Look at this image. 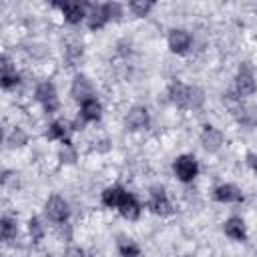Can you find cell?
<instances>
[{
    "mask_svg": "<svg viewBox=\"0 0 257 257\" xmlns=\"http://www.w3.org/2000/svg\"><path fill=\"white\" fill-rule=\"evenodd\" d=\"M102 203H104L106 207L118 209L120 215L126 217V219H137L139 213H141L139 201H137L131 193H126L124 189H120V187H108V189H104V193H102Z\"/></svg>",
    "mask_w": 257,
    "mask_h": 257,
    "instance_id": "obj_1",
    "label": "cell"
},
{
    "mask_svg": "<svg viewBox=\"0 0 257 257\" xmlns=\"http://www.w3.org/2000/svg\"><path fill=\"white\" fill-rule=\"evenodd\" d=\"M171 100L181 108H199L205 100L203 90L197 86H187L183 82H173L169 88Z\"/></svg>",
    "mask_w": 257,
    "mask_h": 257,
    "instance_id": "obj_2",
    "label": "cell"
},
{
    "mask_svg": "<svg viewBox=\"0 0 257 257\" xmlns=\"http://www.w3.org/2000/svg\"><path fill=\"white\" fill-rule=\"evenodd\" d=\"M235 90H237L239 96H249V94L255 92V76H253V70H251L249 62L241 64L237 80H235Z\"/></svg>",
    "mask_w": 257,
    "mask_h": 257,
    "instance_id": "obj_3",
    "label": "cell"
},
{
    "mask_svg": "<svg viewBox=\"0 0 257 257\" xmlns=\"http://www.w3.org/2000/svg\"><path fill=\"white\" fill-rule=\"evenodd\" d=\"M36 100L44 106L46 112H54L58 108V96L52 82H40L36 86Z\"/></svg>",
    "mask_w": 257,
    "mask_h": 257,
    "instance_id": "obj_4",
    "label": "cell"
},
{
    "mask_svg": "<svg viewBox=\"0 0 257 257\" xmlns=\"http://www.w3.org/2000/svg\"><path fill=\"white\" fill-rule=\"evenodd\" d=\"M173 169H175L177 177H179L183 183L193 181V179L197 177V171H199L197 161H195V157H191V155H183V157H179V159L175 161Z\"/></svg>",
    "mask_w": 257,
    "mask_h": 257,
    "instance_id": "obj_5",
    "label": "cell"
},
{
    "mask_svg": "<svg viewBox=\"0 0 257 257\" xmlns=\"http://www.w3.org/2000/svg\"><path fill=\"white\" fill-rule=\"evenodd\" d=\"M46 213H48V217H50L52 221L62 223V221L68 219V205H66L64 199H60V197L54 195V197H50L48 203H46Z\"/></svg>",
    "mask_w": 257,
    "mask_h": 257,
    "instance_id": "obj_6",
    "label": "cell"
},
{
    "mask_svg": "<svg viewBox=\"0 0 257 257\" xmlns=\"http://www.w3.org/2000/svg\"><path fill=\"white\" fill-rule=\"evenodd\" d=\"M72 96L76 98V100H80V104L84 102V100H88V98H92V84H90V80L86 78V76H82V74H76L74 76V80H72Z\"/></svg>",
    "mask_w": 257,
    "mask_h": 257,
    "instance_id": "obj_7",
    "label": "cell"
},
{
    "mask_svg": "<svg viewBox=\"0 0 257 257\" xmlns=\"http://www.w3.org/2000/svg\"><path fill=\"white\" fill-rule=\"evenodd\" d=\"M88 8H90V12H88V26L92 30L102 28L110 20L108 18V10H106V4H90Z\"/></svg>",
    "mask_w": 257,
    "mask_h": 257,
    "instance_id": "obj_8",
    "label": "cell"
},
{
    "mask_svg": "<svg viewBox=\"0 0 257 257\" xmlns=\"http://www.w3.org/2000/svg\"><path fill=\"white\" fill-rule=\"evenodd\" d=\"M201 143H203V147H205L207 151H217V149L223 145V135H221V131H217L215 126L207 124V126L203 128Z\"/></svg>",
    "mask_w": 257,
    "mask_h": 257,
    "instance_id": "obj_9",
    "label": "cell"
},
{
    "mask_svg": "<svg viewBox=\"0 0 257 257\" xmlns=\"http://www.w3.org/2000/svg\"><path fill=\"white\" fill-rule=\"evenodd\" d=\"M149 207H151L157 215H169V213H171V203H169V199H167V195H165L163 189H153Z\"/></svg>",
    "mask_w": 257,
    "mask_h": 257,
    "instance_id": "obj_10",
    "label": "cell"
},
{
    "mask_svg": "<svg viewBox=\"0 0 257 257\" xmlns=\"http://www.w3.org/2000/svg\"><path fill=\"white\" fill-rule=\"evenodd\" d=\"M54 6L62 10L66 22H70V24H76V22H80V20L84 18V6H82V4H76V2H64V4H54Z\"/></svg>",
    "mask_w": 257,
    "mask_h": 257,
    "instance_id": "obj_11",
    "label": "cell"
},
{
    "mask_svg": "<svg viewBox=\"0 0 257 257\" xmlns=\"http://www.w3.org/2000/svg\"><path fill=\"white\" fill-rule=\"evenodd\" d=\"M126 126L131 128V131H139V128H145L147 126V122H149V112H147V108H143V106H135L128 114H126Z\"/></svg>",
    "mask_w": 257,
    "mask_h": 257,
    "instance_id": "obj_12",
    "label": "cell"
},
{
    "mask_svg": "<svg viewBox=\"0 0 257 257\" xmlns=\"http://www.w3.org/2000/svg\"><path fill=\"white\" fill-rule=\"evenodd\" d=\"M213 197L221 203H237V201H243V195L241 191L235 187V185H221L215 189Z\"/></svg>",
    "mask_w": 257,
    "mask_h": 257,
    "instance_id": "obj_13",
    "label": "cell"
},
{
    "mask_svg": "<svg viewBox=\"0 0 257 257\" xmlns=\"http://www.w3.org/2000/svg\"><path fill=\"white\" fill-rule=\"evenodd\" d=\"M189 44H191L189 32H185V30H171V34H169V48L173 52L181 54V52H185L189 48Z\"/></svg>",
    "mask_w": 257,
    "mask_h": 257,
    "instance_id": "obj_14",
    "label": "cell"
},
{
    "mask_svg": "<svg viewBox=\"0 0 257 257\" xmlns=\"http://www.w3.org/2000/svg\"><path fill=\"white\" fill-rule=\"evenodd\" d=\"M225 235L235 239V241H245L247 239V231H245V223L239 217H231L225 223Z\"/></svg>",
    "mask_w": 257,
    "mask_h": 257,
    "instance_id": "obj_15",
    "label": "cell"
},
{
    "mask_svg": "<svg viewBox=\"0 0 257 257\" xmlns=\"http://www.w3.org/2000/svg\"><path fill=\"white\" fill-rule=\"evenodd\" d=\"M70 131H72V126H70L68 122H64V120H56V122H52V124L48 126L46 137H48V139H58V141H64L66 145H70V143H68V135H70Z\"/></svg>",
    "mask_w": 257,
    "mask_h": 257,
    "instance_id": "obj_16",
    "label": "cell"
},
{
    "mask_svg": "<svg viewBox=\"0 0 257 257\" xmlns=\"http://www.w3.org/2000/svg\"><path fill=\"white\" fill-rule=\"evenodd\" d=\"M100 102L96 100V98H88V100H84L82 104H80V116H82V120H96V118H100Z\"/></svg>",
    "mask_w": 257,
    "mask_h": 257,
    "instance_id": "obj_17",
    "label": "cell"
},
{
    "mask_svg": "<svg viewBox=\"0 0 257 257\" xmlns=\"http://www.w3.org/2000/svg\"><path fill=\"white\" fill-rule=\"evenodd\" d=\"M0 78H2V86H4V88H10L12 84L18 82V74H16V70L12 68L8 56H2V76H0Z\"/></svg>",
    "mask_w": 257,
    "mask_h": 257,
    "instance_id": "obj_18",
    "label": "cell"
},
{
    "mask_svg": "<svg viewBox=\"0 0 257 257\" xmlns=\"http://www.w3.org/2000/svg\"><path fill=\"white\" fill-rule=\"evenodd\" d=\"M237 120L245 126H255L257 124V108L255 106H239L235 110Z\"/></svg>",
    "mask_w": 257,
    "mask_h": 257,
    "instance_id": "obj_19",
    "label": "cell"
},
{
    "mask_svg": "<svg viewBox=\"0 0 257 257\" xmlns=\"http://www.w3.org/2000/svg\"><path fill=\"white\" fill-rule=\"evenodd\" d=\"M118 255L120 257H143L141 251H139V247L135 243H131V241H122L118 245Z\"/></svg>",
    "mask_w": 257,
    "mask_h": 257,
    "instance_id": "obj_20",
    "label": "cell"
},
{
    "mask_svg": "<svg viewBox=\"0 0 257 257\" xmlns=\"http://www.w3.org/2000/svg\"><path fill=\"white\" fill-rule=\"evenodd\" d=\"M0 227H2V239H4V241L12 239V237L16 235V223H14L10 217H2Z\"/></svg>",
    "mask_w": 257,
    "mask_h": 257,
    "instance_id": "obj_21",
    "label": "cell"
},
{
    "mask_svg": "<svg viewBox=\"0 0 257 257\" xmlns=\"http://www.w3.org/2000/svg\"><path fill=\"white\" fill-rule=\"evenodd\" d=\"M26 143V133L22 131V128H14L12 133H10V137H8V145L10 147H20V145H24Z\"/></svg>",
    "mask_w": 257,
    "mask_h": 257,
    "instance_id": "obj_22",
    "label": "cell"
},
{
    "mask_svg": "<svg viewBox=\"0 0 257 257\" xmlns=\"http://www.w3.org/2000/svg\"><path fill=\"white\" fill-rule=\"evenodd\" d=\"M128 8L135 12V16H145V14L153 8V4H151V2H131Z\"/></svg>",
    "mask_w": 257,
    "mask_h": 257,
    "instance_id": "obj_23",
    "label": "cell"
},
{
    "mask_svg": "<svg viewBox=\"0 0 257 257\" xmlns=\"http://www.w3.org/2000/svg\"><path fill=\"white\" fill-rule=\"evenodd\" d=\"M28 229H30L32 241H40V239H42V225H40V221H38V219H30Z\"/></svg>",
    "mask_w": 257,
    "mask_h": 257,
    "instance_id": "obj_24",
    "label": "cell"
},
{
    "mask_svg": "<svg viewBox=\"0 0 257 257\" xmlns=\"http://www.w3.org/2000/svg\"><path fill=\"white\" fill-rule=\"evenodd\" d=\"M60 159H62L64 163H74V161H76V153H74V149H72L70 145H66V147L60 151Z\"/></svg>",
    "mask_w": 257,
    "mask_h": 257,
    "instance_id": "obj_25",
    "label": "cell"
},
{
    "mask_svg": "<svg viewBox=\"0 0 257 257\" xmlns=\"http://www.w3.org/2000/svg\"><path fill=\"white\" fill-rule=\"evenodd\" d=\"M64 257H84V253H82V249H78V247H70Z\"/></svg>",
    "mask_w": 257,
    "mask_h": 257,
    "instance_id": "obj_26",
    "label": "cell"
},
{
    "mask_svg": "<svg viewBox=\"0 0 257 257\" xmlns=\"http://www.w3.org/2000/svg\"><path fill=\"white\" fill-rule=\"evenodd\" d=\"M247 161H249V165H251V169L257 173V155L255 153H251L249 157H247Z\"/></svg>",
    "mask_w": 257,
    "mask_h": 257,
    "instance_id": "obj_27",
    "label": "cell"
}]
</instances>
